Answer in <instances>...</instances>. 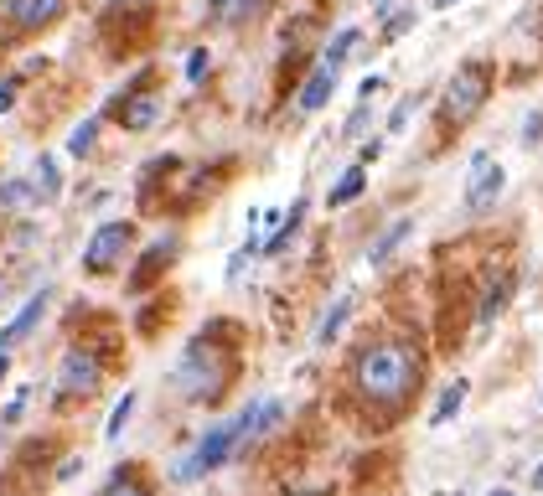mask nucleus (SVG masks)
<instances>
[{"instance_id": "obj_1", "label": "nucleus", "mask_w": 543, "mask_h": 496, "mask_svg": "<svg viewBox=\"0 0 543 496\" xmlns=\"http://www.w3.org/2000/svg\"><path fill=\"white\" fill-rule=\"evenodd\" d=\"M425 383V352L414 347V341H373V347L357 352V393L362 403H378V409L399 414L404 403L419 393Z\"/></svg>"}, {"instance_id": "obj_2", "label": "nucleus", "mask_w": 543, "mask_h": 496, "mask_svg": "<svg viewBox=\"0 0 543 496\" xmlns=\"http://www.w3.org/2000/svg\"><path fill=\"white\" fill-rule=\"evenodd\" d=\"M228 383H233V357L218 336H197L171 372V388L192 403H218Z\"/></svg>"}, {"instance_id": "obj_3", "label": "nucleus", "mask_w": 543, "mask_h": 496, "mask_svg": "<svg viewBox=\"0 0 543 496\" xmlns=\"http://www.w3.org/2000/svg\"><path fill=\"white\" fill-rule=\"evenodd\" d=\"M492 88H497V73H492V62H481V57L461 62V68L450 73L445 93H440V109H445V119H450V124H471L481 109H487Z\"/></svg>"}, {"instance_id": "obj_4", "label": "nucleus", "mask_w": 543, "mask_h": 496, "mask_svg": "<svg viewBox=\"0 0 543 496\" xmlns=\"http://www.w3.org/2000/svg\"><path fill=\"white\" fill-rule=\"evenodd\" d=\"M135 248V223L130 217H114V223H99L94 238L83 243V274H114L125 269V254Z\"/></svg>"}, {"instance_id": "obj_5", "label": "nucleus", "mask_w": 543, "mask_h": 496, "mask_svg": "<svg viewBox=\"0 0 543 496\" xmlns=\"http://www.w3.org/2000/svg\"><path fill=\"white\" fill-rule=\"evenodd\" d=\"M238 440H244V414L228 419V424H218V429H207L202 440H197V450L176 465V476H181V481H192V476L218 471L223 460H233V455H238Z\"/></svg>"}, {"instance_id": "obj_6", "label": "nucleus", "mask_w": 543, "mask_h": 496, "mask_svg": "<svg viewBox=\"0 0 543 496\" xmlns=\"http://www.w3.org/2000/svg\"><path fill=\"white\" fill-rule=\"evenodd\" d=\"M99 388H104V367L88 352H68L63 362H57V388H52L57 409H78V403H88Z\"/></svg>"}, {"instance_id": "obj_7", "label": "nucleus", "mask_w": 543, "mask_h": 496, "mask_svg": "<svg viewBox=\"0 0 543 496\" xmlns=\"http://www.w3.org/2000/svg\"><path fill=\"white\" fill-rule=\"evenodd\" d=\"M109 114H114V124H119V130L145 135V130H156V119L166 114V99H161L156 88H145V78H140L135 88H125V93H119Z\"/></svg>"}, {"instance_id": "obj_8", "label": "nucleus", "mask_w": 543, "mask_h": 496, "mask_svg": "<svg viewBox=\"0 0 543 496\" xmlns=\"http://www.w3.org/2000/svg\"><path fill=\"white\" fill-rule=\"evenodd\" d=\"M0 16L21 37H37V31H52L68 16V0H0Z\"/></svg>"}, {"instance_id": "obj_9", "label": "nucleus", "mask_w": 543, "mask_h": 496, "mask_svg": "<svg viewBox=\"0 0 543 496\" xmlns=\"http://www.w3.org/2000/svg\"><path fill=\"white\" fill-rule=\"evenodd\" d=\"M507 186V171L492 161V155H471V181H466V207L471 212H487Z\"/></svg>"}, {"instance_id": "obj_10", "label": "nucleus", "mask_w": 543, "mask_h": 496, "mask_svg": "<svg viewBox=\"0 0 543 496\" xmlns=\"http://www.w3.org/2000/svg\"><path fill=\"white\" fill-rule=\"evenodd\" d=\"M176 254H181V243H176V233H166V238H156L140 254V264H135V274H130V290H150L161 279V269H171L176 264Z\"/></svg>"}, {"instance_id": "obj_11", "label": "nucleus", "mask_w": 543, "mask_h": 496, "mask_svg": "<svg viewBox=\"0 0 543 496\" xmlns=\"http://www.w3.org/2000/svg\"><path fill=\"white\" fill-rule=\"evenodd\" d=\"M275 0H207V26H254Z\"/></svg>"}, {"instance_id": "obj_12", "label": "nucleus", "mask_w": 543, "mask_h": 496, "mask_svg": "<svg viewBox=\"0 0 543 496\" xmlns=\"http://www.w3.org/2000/svg\"><path fill=\"white\" fill-rule=\"evenodd\" d=\"M47 295H52V290L42 285V290H37L32 300H26V305L16 310V316H11L6 326H0V352H11V347H21V341H26V336L37 331V321H42V310H47Z\"/></svg>"}, {"instance_id": "obj_13", "label": "nucleus", "mask_w": 543, "mask_h": 496, "mask_svg": "<svg viewBox=\"0 0 543 496\" xmlns=\"http://www.w3.org/2000/svg\"><path fill=\"white\" fill-rule=\"evenodd\" d=\"M331 93H337V73H331V68H316V73L306 78V88L295 93V109H300V114H316V109L331 104Z\"/></svg>"}, {"instance_id": "obj_14", "label": "nucleus", "mask_w": 543, "mask_h": 496, "mask_svg": "<svg viewBox=\"0 0 543 496\" xmlns=\"http://www.w3.org/2000/svg\"><path fill=\"white\" fill-rule=\"evenodd\" d=\"M409 233H414V217H394V223H388V228L378 233V243L368 248V264H373V269H383L388 259L399 254V243H404Z\"/></svg>"}, {"instance_id": "obj_15", "label": "nucleus", "mask_w": 543, "mask_h": 496, "mask_svg": "<svg viewBox=\"0 0 543 496\" xmlns=\"http://www.w3.org/2000/svg\"><path fill=\"white\" fill-rule=\"evenodd\" d=\"M362 186H368V171H362V166H347L337 181H331L326 202H331V207H347V202H357V197H362Z\"/></svg>"}, {"instance_id": "obj_16", "label": "nucleus", "mask_w": 543, "mask_h": 496, "mask_svg": "<svg viewBox=\"0 0 543 496\" xmlns=\"http://www.w3.org/2000/svg\"><path fill=\"white\" fill-rule=\"evenodd\" d=\"M42 192H37V181H26V176H11V181H0V207H37Z\"/></svg>"}, {"instance_id": "obj_17", "label": "nucleus", "mask_w": 543, "mask_h": 496, "mask_svg": "<svg viewBox=\"0 0 543 496\" xmlns=\"http://www.w3.org/2000/svg\"><path fill=\"white\" fill-rule=\"evenodd\" d=\"M507 295H512V274H497L492 285H487V295H481V310H476V321L481 326H492V316L507 305Z\"/></svg>"}, {"instance_id": "obj_18", "label": "nucleus", "mask_w": 543, "mask_h": 496, "mask_svg": "<svg viewBox=\"0 0 543 496\" xmlns=\"http://www.w3.org/2000/svg\"><path fill=\"white\" fill-rule=\"evenodd\" d=\"M32 181H37L42 202H52L57 192H63V171H57V161H52V155H37V166H32Z\"/></svg>"}, {"instance_id": "obj_19", "label": "nucleus", "mask_w": 543, "mask_h": 496, "mask_svg": "<svg viewBox=\"0 0 543 496\" xmlns=\"http://www.w3.org/2000/svg\"><path fill=\"white\" fill-rule=\"evenodd\" d=\"M352 47H357V26H342V31H337V42L326 47V57H321V68H331V73H342V62L352 57Z\"/></svg>"}, {"instance_id": "obj_20", "label": "nucleus", "mask_w": 543, "mask_h": 496, "mask_svg": "<svg viewBox=\"0 0 543 496\" xmlns=\"http://www.w3.org/2000/svg\"><path fill=\"white\" fill-rule=\"evenodd\" d=\"M352 305H357L352 295H337V305H331V310H326V321H321V331H316V341H321V347H326V341H331V336H337V331H342V321L352 316Z\"/></svg>"}, {"instance_id": "obj_21", "label": "nucleus", "mask_w": 543, "mask_h": 496, "mask_svg": "<svg viewBox=\"0 0 543 496\" xmlns=\"http://www.w3.org/2000/svg\"><path fill=\"white\" fill-rule=\"evenodd\" d=\"M300 217H306V202H295V207H290V217H285V223L275 228V238L264 243V254H285V243L295 238V228H300Z\"/></svg>"}, {"instance_id": "obj_22", "label": "nucleus", "mask_w": 543, "mask_h": 496, "mask_svg": "<svg viewBox=\"0 0 543 496\" xmlns=\"http://www.w3.org/2000/svg\"><path fill=\"white\" fill-rule=\"evenodd\" d=\"M135 393H125V398H119L114 403V414H109V424H104V440H119V434H125V424H130V414H135Z\"/></svg>"}, {"instance_id": "obj_23", "label": "nucleus", "mask_w": 543, "mask_h": 496, "mask_svg": "<svg viewBox=\"0 0 543 496\" xmlns=\"http://www.w3.org/2000/svg\"><path fill=\"white\" fill-rule=\"evenodd\" d=\"M461 398H466V378H456V383H450V388L440 393V409L430 414V424H445L450 414H456V409H461Z\"/></svg>"}, {"instance_id": "obj_24", "label": "nucleus", "mask_w": 543, "mask_h": 496, "mask_svg": "<svg viewBox=\"0 0 543 496\" xmlns=\"http://www.w3.org/2000/svg\"><path fill=\"white\" fill-rule=\"evenodd\" d=\"M94 140H99V119H83L78 130L68 135V155H88V150H94Z\"/></svg>"}, {"instance_id": "obj_25", "label": "nucleus", "mask_w": 543, "mask_h": 496, "mask_svg": "<svg viewBox=\"0 0 543 496\" xmlns=\"http://www.w3.org/2000/svg\"><path fill=\"white\" fill-rule=\"evenodd\" d=\"M414 21H419V11H414V6H404L399 16H388V21H383V42H399Z\"/></svg>"}, {"instance_id": "obj_26", "label": "nucleus", "mask_w": 543, "mask_h": 496, "mask_svg": "<svg viewBox=\"0 0 543 496\" xmlns=\"http://www.w3.org/2000/svg\"><path fill=\"white\" fill-rule=\"evenodd\" d=\"M104 496H156L145 481H135V476H114L109 486H104Z\"/></svg>"}, {"instance_id": "obj_27", "label": "nucleus", "mask_w": 543, "mask_h": 496, "mask_svg": "<svg viewBox=\"0 0 543 496\" xmlns=\"http://www.w3.org/2000/svg\"><path fill=\"white\" fill-rule=\"evenodd\" d=\"M207 73H213V52H207V47H192V57H187V83H202Z\"/></svg>"}, {"instance_id": "obj_28", "label": "nucleus", "mask_w": 543, "mask_h": 496, "mask_svg": "<svg viewBox=\"0 0 543 496\" xmlns=\"http://www.w3.org/2000/svg\"><path fill=\"white\" fill-rule=\"evenodd\" d=\"M419 104H425V99H419V93H409V99H399V109H394V114H388V135H399V130H404V124H409V114H414Z\"/></svg>"}, {"instance_id": "obj_29", "label": "nucleus", "mask_w": 543, "mask_h": 496, "mask_svg": "<svg viewBox=\"0 0 543 496\" xmlns=\"http://www.w3.org/2000/svg\"><path fill=\"white\" fill-rule=\"evenodd\" d=\"M16 93H21V78H0V114H11Z\"/></svg>"}, {"instance_id": "obj_30", "label": "nucleus", "mask_w": 543, "mask_h": 496, "mask_svg": "<svg viewBox=\"0 0 543 496\" xmlns=\"http://www.w3.org/2000/svg\"><path fill=\"white\" fill-rule=\"evenodd\" d=\"M373 93H383V78H362V88H357V99H362V104H368V99H373Z\"/></svg>"}, {"instance_id": "obj_31", "label": "nucleus", "mask_w": 543, "mask_h": 496, "mask_svg": "<svg viewBox=\"0 0 543 496\" xmlns=\"http://www.w3.org/2000/svg\"><path fill=\"white\" fill-rule=\"evenodd\" d=\"M362 124H368V104H357V114L347 119V135H362Z\"/></svg>"}, {"instance_id": "obj_32", "label": "nucleus", "mask_w": 543, "mask_h": 496, "mask_svg": "<svg viewBox=\"0 0 543 496\" xmlns=\"http://www.w3.org/2000/svg\"><path fill=\"white\" fill-rule=\"evenodd\" d=\"M378 155H383V140H368V145H362V166L378 161Z\"/></svg>"}, {"instance_id": "obj_33", "label": "nucleus", "mask_w": 543, "mask_h": 496, "mask_svg": "<svg viewBox=\"0 0 543 496\" xmlns=\"http://www.w3.org/2000/svg\"><path fill=\"white\" fill-rule=\"evenodd\" d=\"M538 135H543V114H533V119H528V130H523V140H538Z\"/></svg>"}, {"instance_id": "obj_34", "label": "nucleus", "mask_w": 543, "mask_h": 496, "mask_svg": "<svg viewBox=\"0 0 543 496\" xmlns=\"http://www.w3.org/2000/svg\"><path fill=\"white\" fill-rule=\"evenodd\" d=\"M285 496H326V491H316V486H295V491H285Z\"/></svg>"}, {"instance_id": "obj_35", "label": "nucleus", "mask_w": 543, "mask_h": 496, "mask_svg": "<svg viewBox=\"0 0 543 496\" xmlns=\"http://www.w3.org/2000/svg\"><path fill=\"white\" fill-rule=\"evenodd\" d=\"M6 372H11V357H6V352H0V383H6Z\"/></svg>"}, {"instance_id": "obj_36", "label": "nucleus", "mask_w": 543, "mask_h": 496, "mask_svg": "<svg viewBox=\"0 0 543 496\" xmlns=\"http://www.w3.org/2000/svg\"><path fill=\"white\" fill-rule=\"evenodd\" d=\"M533 486H543V465H538V471H533Z\"/></svg>"}, {"instance_id": "obj_37", "label": "nucleus", "mask_w": 543, "mask_h": 496, "mask_svg": "<svg viewBox=\"0 0 543 496\" xmlns=\"http://www.w3.org/2000/svg\"><path fill=\"white\" fill-rule=\"evenodd\" d=\"M435 6H456V0H435Z\"/></svg>"}, {"instance_id": "obj_38", "label": "nucleus", "mask_w": 543, "mask_h": 496, "mask_svg": "<svg viewBox=\"0 0 543 496\" xmlns=\"http://www.w3.org/2000/svg\"><path fill=\"white\" fill-rule=\"evenodd\" d=\"M373 6H378V11H383V6H388V0H373Z\"/></svg>"}, {"instance_id": "obj_39", "label": "nucleus", "mask_w": 543, "mask_h": 496, "mask_svg": "<svg viewBox=\"0 0 543 496\" xmlns=\"http://www.w3.org/2000/svg\"><path fill=\"white\" fill-rule=\"evenodd\" d=\"M492 496H512V491H492Z\"/></svg>"}, {"instance_id": "obj_40", "label": "nucleus", "mask_w": 543, "mask_h": 496, "mask_svg": "<svg viewBox=\"0 0 543 496\" xmlns=\"http://www.w3.org/2000/svg\"><path fill=\"white\" fill-rule=\"evenodd\" d=\"M0 290H6V285H0Z\"/></svg>"}]
</instances>
